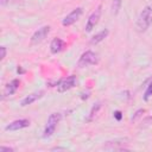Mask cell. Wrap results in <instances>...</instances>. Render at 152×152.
Segmentation results:
<instances>
[{
    "label": "cell",
    "mask_w": 152,
    "mask_h": 152,
    "mask_svg": "<svg viewBox=\"0 0 152 152\" xmlns=\"http://www.w3.org/2000/svg\"><path fill=\"white\" fill-rule=\"evenodd\" d=\"M152 24V7L145 6L137 19V30L139 32H145Z\"/></svg>",
    "instance_id": "1"
},
{
    "label": "cell",
    "mask_w": 152,
    "mask_h": 152,
    "mask_svg": "<svg viewBox=\"0 0 152 152\" xmlns=\"http://www.w3.org/2000/svg\"><path fill=\"white\" fill-rule=\"evenodd\" d=\"M61 119H62V114L61 113H52V114H50V116L48 118V121H46V126H45L44 132H43V138L44 139L50 138L55 133V129H56L58 122L61 121Z\"/></svg>",
    "instance_id": "2"
},
{
    "label": "cell",
    "mask_w": 152,
    "mask_h": 152,
    "mask_svg": "<svg viewBox=\"0 0 152 152\" xmlns=\"http://www.w3.org/2000/svg\"><path fill=\"white\" fill-rule=\"evenodd\" d=\"M99 61L100 59H99L97 53H95L93 51H86L81 55L77 65L80 68H84V66H88V65H95V64L99 63Z\"/></svg>",
    "instance_id": "3"
},
{
    "label": "cell",
    "mask_w": 152,
    "mask_h": 152,
    "mask_svg": "<svg viewBox=\"0 0 152 152\" xmlns=\"http://www.w3.org/2000/svg\"><path fill=\"white\" fill-rule=\"evenodd\" d=\"M76 76L71 75V76H68L66 78H63L61 81H58V84H57V90L59 93H63V91H66L71 88H74L76 86Z\"/></svg>",
    "instance_id": "4"
},
{
    "label": "cell",
    "mask_w": 152,
    "mask_h": 152,
    "mask_svg": "<svg viewBox=\"0 0 152 152\" xmlns=\"http://www.w3.org/2000/svg\"><path fill=\"white\" fill-rule=\"evenodd\" d=\"M82 13H83L82 7L75 8L72 12H70V13L62 20V25H63V26H70V25H72L74 23H76V21L80 19V17L82 15Z\"/></svg>",
    "instance_id": "5"
},
{
    "label": "cell",
    "mask_w": 152,
    "mask_h": 152,
    "mask_svg": "<svg viewBox=\"0 0 152 152\" xmlns=\"http://www.w3.org/2000/svg\"><path fill=\"white\" fill-rule=\"evenodd\" d=\"M100 17H101V6H99L88 18V21H87V25H86V32H90L95 26L96 24L99 23L100 20Z\"/></svg>",
    "instance_id": "6"
},
{
    "label": "cell",
    "mask_w": 152,
    "mask_h": 152,
    "mask_svg": "<svg viewBox=\"0 0 152 152\" xmlns=\"http://www.w3.org/2000/svg\"><path fill=\"white\" fill-rule=\"evenodd\" d=\"M49 32H50V26H43V27L38 28V30L32 34V37H31V43L38 44V43L43 42V40L46 38V36L49 34Z\"/></svg>",
    "instance_id": "7"
},
{
    "label": "cell",
    "mask_w": 152,
    "mask_h": 152,
    "mask_svg": "<svg viewBox=\"0 0 152 152\" xmlns=\"http://www.w3.org/2000/svg\"><path fill=\"white\" fill-rule=\"evenodd\" d=\"M127 139H116V140H112V141H107L106 145H103L104 150H126V142Z\"/></svg>",
    "instance_id": "8"
},
{
    "label": "cell",
    "mask_w": 152,
    "mask_h": 152,
    "mask_svg": "<svg viewBox=\"0 0 152 152\" xmlns=\"http://www.w3.org/2000/svg\"><path fill=\"white\" fill-rule=\"evenodd\" d=\"M30 126V120L27 119H19V120H15L11 124H8L5 129L6 131H18V129H21V128H25V127H28Z\"/></svg>",
    "instance_id": "9"
},
{
    "label": "cell",
    "mask_w": 152,
    "mask_h": 152,
    "mask_svg": "<svg viewBox=\"0 0 152 152\" xmlns=\"http://www.w3.org/2000/svg\"><path fill=\"white\" fill-rule=\"evenodd\" d=\"M42 96H43V91H38V93H32V94L27 95L26 97H24V99L21 100L20 104H21V107H26V106H28V104L33 103L34 101H37L38 99H40Z\"/></svg>",
    "instance_id": "10"
},
{
    "label": "cell",
    "mask_w": 152,
    "mask_h": 152,
    "mask_svg": "<svg viewBox=\"0 0 152 152\" xmlns=\"http://www.w3.org/2000/svg\"><path fill=\"white\" fill-rule=\"evenodd\" d=\"M64 46H65V43L61 38H53L50 44V51L52 53H58L64 49Z\"/></svg>",
    "instance_id": "11"
},
{
    "label": "cell",
    "mask_w": 152,
    "mask_h": 152,
    "mask_svg": "<svg viewBox=\"0 0 152 152\" xmlns=\"http://www.w3.org/2000/svg\"><path fill=\"white\" fill-rule=\"evenodd\" d=\"M19 86H20V81L19 80H12L6 87H5V91H4V95L5 96H10V95H13L15 91H17V89L19 88Z\"/></svg>",
    "instance_id": "12"
},
{
    "label": "cell",
    "mask_w": 152,
    "mask_h": 152,
    "mask_svg": "<svg viewBox=\"0 0 152 152\" xmlns=\"http://www.w3.org/2000/svg\"><path fill=\"white\" fill-rule=\"evenodd\" d=\"M108 30L107 28H104V30H102V31H100L99 33H96L91 39H90V44H97V43H100V42H102L107 36H108Z\"/></svg>",
    "instance_id": "13"
},
{
    "label": "cell",
    "mask_w": 152,
    "mask_h": 152,
    "mask_svg": "<svg viewBox=\"0 0 152 152\" xmlns=\"http://www.w3.org/2000/svg\"><path fill=\"white\" fill-rule=\"evenodd\" d=\"M101 108V103L100 102H97L95 106H93V108H91V110H90V114H89V118H88V121H90L95 115H96V113H97V110Z\"/></svg>",
    "instance_id": "14"
},
{
    "label": "cell",
    "mask_w": 152,
    "mask_h": 152,
    "mask_svg": "<svg viewBox=\"0 0 152 152\" xmlns=\"http://www.w3.org/2000/svg\"><path fill=\"white\" fill-rule=\"evenodd\" d=\"M151 96H152V80H151L150 84L147 86V88H146V90H145V93H144V100L147 101Z\"/></svg>",
    "instance_id": "15"
},
{
    "label": "cell",
    "mask_w": 152,
    "mask_h": 152,
    "mask_svg": "<svg viewBox=\"0 0 152 152\" xmlns=\"http://www.w3.org/2000/svg\"><path fill=\"white\" fill-rule=\"evenodd\" d=\"M120 7H121V0H114L113 1V5H112V12L114 14H118Z\"/></svg>",
    "instance_id": "16"
},
{
    "label": "cell",
    "mask_w": 152,
    "mask_h": 152,
    "mask_svg": "<svg viewBox=\"0 0 152 152\" xmlns=\"http://www.w3.org/2000/svg\"><path fill=\"white\" fill-rule=\"evenodd\" d=\"M144 112H145V109H139V110H137V112H135V115L132 118V121H135V120H137V118H139Z\"/></svg>",
    "instance_id": "17"
},
{
    "label": "cell",
    "mask_w": 152,
    "mask_h": 152,
    "mask_svg": "<svg viewBox=\"0 0 152 152\" xmlns=\"http://www.w3.org/2000/svg\"><path fill=\"white\" fill-rule=\"evenodd\" d=\"M114 118H115L118 121H120V120L122 119V113H121L120 110H115V112H114Z\"/></svg>",
    "instance_id": "18"
},
{
    "label": "cell",
    "mask_w": 152,
    "mask_h": 152,
    "mask_svg": "<svg viewBox=\"0 0 152 152\" xmlns=\"http://www.w3.org/2000/svg\"><path fill=\"white\" fill-rule=\"evenodd\" d=\"M12 151H14L12 147H6V146L0 147V152H12Z\"/></svg>",
    "instance_id": "19"
},
{
    "label": "cell",
    "mask_w": 152,
    "mask_h": 152,
    "mask_svg": "<svg viewBox=\"0 0 152 152\" xmlns=\"http://www.w3.org/2000/svg\"><path fill=\"white\" fill-rule=\"evenodd\" d=\"M0 51H1L0 58H1V59H4V58L6 57V48H5V46H1V48H0Z\"/></svg>",
    "instance_id": "20"
},
{
    "label": "cell",
    "mask_w": 152,
    "mask_h": 152,
    "mask_svg": "<svg viewBox=\"0 0 152 152\" xmlns=\"http://www.w3.org/2000/svg\"><path fill=\"white\" fill-rule=\"evenodd\" d=\"M8 1H10V0H0V5H1V6H6V5L8 4Z\"/></svg>",
    "instance_id": "21"
}]
</instances>
